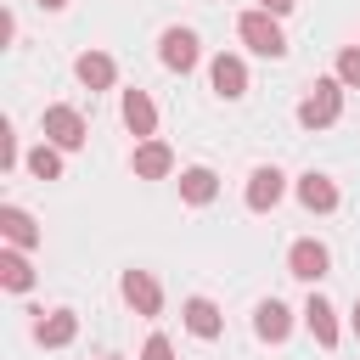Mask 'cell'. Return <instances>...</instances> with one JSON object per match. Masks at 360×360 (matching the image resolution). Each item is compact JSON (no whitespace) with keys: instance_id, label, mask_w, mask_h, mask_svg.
Segmentation results:
<instances>
[{"instance_id":"23","label":"cell","mask_w":360,"mask_h":360,"mask_svg":"<svg viewBox=\"0 0 360 360\" xmlns=\"http://www.w3.org/2000/svg\"><path fill=\"white\" fill-rule=\"evenodd\" d=\"M0 169H17V135H11V124H0Z\"/></svg>"},{"instance_id":"13","label":"cell","mask_w":360,"mask_h":360,"mask_svg":"<svg viewBox=\"0 0 360 360\" xmlns=\"http://www.w3.org/2000/svg\"><path fill=\"white\" fill-rule=\"evenodd\" d=\"M180 315H186V332H191V338H202V343H214V338L225 332V315H219V304H214V298H186V309H180Z\"/></svg>"},{"instance_id":"1","label":"cell","mask_w":360,"mask_h":360,"mask_svg":"<svg viewBox=\"0 0 360 360\" xmlns=\"http://www.w3.org/2000/svg\"><path fill=\"white\" fill-rule=\"evenodd\" d=\"M343 118V79L332 73V79H315L309 84V96L298 101V124L304 129H326V124H338Z\"/></svg>"},{"instance_id":"21","label":"cell","mask_w":360,"mask_h":360,"mask_svg":"<svg viewBox=\"0 0 360 360\" xmlns=\"http://www.w3.org/2000/svg\"><path fill=\"white\" fill-rule=\"evenodd\" d=\"M338 79H343V90H360V45L338 51Z\"/></svg>"},{"instance_id":"16","label":"cell","mask_w":360,"mask_h":360,"mask_svg":"<svg viewBox=\"0 0 360 360\" xmlns=\"http://www.w3.org/2000/svg\"><path fill=\"white\" fill-rule=\"evenodd\" d=\"M253 332H259L264 343H287V332H292V309H287L281 298H264V304L253 309Z\"/></svg>"},{"instance_id":"11","label":"cell","mask_w":360,"mask_h":360,"mask_svg":"<svg viewBox=\"0 0 360 360\" xmlns=\"http://www.w3.org/2000/svg\"><path fill=\"white\" fill-rule=\"evenodd\" d=\"M73 73H79L84 90H112V84H118V62H112L107 51H79Z\"/></svg>"},{"instance_id":"5","label":"cell","mask_w":360,"mask_h":360,"mask_svg":"<svg viewBox=\"0 0 360 360\" xmlns=\"http://www.w3.org/2000/svg\"><path fill=\"white\" fill-rule=\"evenodd\" d=\"M332 270V253H326V242H315V236H298L292 248H287V276H298V281H321Z\"/></svg>"},{"instance_id":"22","label":"cell","mask_w":360,"mask_h":360,"mask_svg":"<svg viewBox=\"0 0 360 360\" xmlns=\"http://www.w3.org/2000/svg\"><path fill=\"white\" fill-rule=\"evenodd\" d=\"M141 360H174V343H169L163 332H152V338H146V349H141Z\"/></svg>"},{"instance_id":"6","label":"cell","mask_w":360,"mask_h":360,"mask_svg":"<svg viewBox=\"0 0 360 360\" xmlns=\"http://www.w3.org/2000/svg\"><path fill=\"white\" fill-rule=\"evenodd\" d=\"M281 197H287V174H281L276 163H259V169L248 174V208H253V214H270Z\"/></svg>"},{"instance_id":"17","label":"cell","mask_w":360,"mask_h":360,"mask_svg":"<svg viewBox=\"0 0 360 360\" xmlns=\"http://www.w3.org/2000/svg\"><path fill=\"white\" fill-rule=\"evenodd\" d=\"M34 338H39L45 349H68V343L79 338V315H73V309H51V315L34 321Z\"/></svg>"},{"instance_id":"8","label":"cell","mask_w":360,"mask_h":360,"mask_svg":"<svg viewBox=\"0 0 360 360\" xmlns=\"http://www.w3.org/2000/svg\"><path fill=\"white\" fill-rule=\"evenodd\" d=\"M118 292H124V304H129L135 315H158V309H163V287L152 281V270H124Z\"/></svg>"},{"instance_id":"25","label":"cell","mask_w":360,"mask_h":360,"mask_svg":"<svg viewBox=\"0 0 360 360\" xmlns=\"http://www.w3.org/2000/svg\"><path fill=\"white\" fill-rule=\"evenodd\" d=\"M39 6H45V11H62V6H68V0H39Z\"/></svg>"},{"instance_id":"4","label":"cell","mask_w":360,"mask_h":360,"mask_svg":"<svg viewBox=\"0 0 360 360\" xmlns=\"http://www.w3.org/2000/svg\"><path fill=\"white\" fill-rule=\"evenodd\" d=\"M158 56H163V68H169V73H191V68L202 62V39H197L191 28H163Z\"/></svg>"},{"instance_id":"10","label":"cell","mask_w":360,"mask_h":360,"mask_svg":"<svg viewBox=\"0 0 360 360\" xmlns=\"http://www.w3.org/2000/svg\"><path fill=\"white\" fill-rule=\"evenodd\" d=\"M304 326H309V338H315L321 349H338V338H343V326H338V309H332L321 292H309V304H304Z\"/></svg>"},{"instance_id":"24","label":"cell","mask_w":360,"mask_h":360,"mask_svg":"<svg viewBox=\"0 0 360 360\" xmlns=\"http://www.w3.org/2000/svg\"><path fill=\"white\" fill-rule=\"evenodd\" d=\"M298 0H259V11H270V17H287Z\"/></svg>"},{"instance_id":"14","label":"cell","mask_w":360,"mask_h":360,"mask_svg":"<svg viewBox=\"0 0 360 360\" xmlns=\"http://www.w3.org/2000/svg\"><path fill=\"white\" fill-rule=\"evenodd\" d=\"M129 169H135V180H163L169 169H174V152L152 135V141H141L135 146V158H129Z\"/></svg>"},{"instance_id":"9","label":"cell","mask_w":360,"mask_h":360,"mask_svg":"<svg viewBox=\"0 0 360 360\" xmlns=\"http://www.w3.org/2000/svg\"><path fill=\"white\" fill-rule=\"evenodd\" d=\"M118 112H124V129H129V135H141V141H152V135H158V107H152V96H146V90H124Z\"/></svg>"},{"instance_id":"20","label":"cell","mask_w":360,"mask_h":360,"mask_svg":"<svg viewBox=\"0 0 360 360\" xmlns=\"http://www.w3.org/2000/svg\"><path fill=\"white\" fill-rule=\"evenodd\" d=\"M28 169H34L39 180H62V146H51V141H39V146L28 152Z\"/></svg>"},{"instance_id":"7","label":"cell","mask_w":360,"mask_h":360,"mask_svg":"<svg viewBox=\"0 0 360 360\" xmlns=\"http://www.w3.org/2000/svg\"><path fill=\"white\" fill-rule=\"evenodd\" d=\"M208 84H214V96H225V101L248 96V62L231 56V51H219V56L208 62Z\"/></svg>"},{"instance_id":"26","label":"cell","mask_w":360,"mask_h":360,"mask_svg":"<svg viewBox=\"0 0 360 360\" xmlns=\"http://www.w3.org/2000/svg\"><path fill=\"white\" fill-rule=\"evenodd\" d=\"M349 321H354V338H360V304H354V315H349Z\"/></svg>"},{"instance_id":"18","label":"cell","mask_w":360,"mask_h":360,"mask_svg":"<svg viewBox=\"0 0 360 360\" xmlns=\"http://www.w3.org/2000/svg\"><path fill=\"white\" fill-rule=\"evenodd\" d=\"M0 236H6L11 248H39V225H34V214L17 208V202L0 208Z\"/></svg>"},{"instance_id":"15","label":"cell","mask_w":360,"mask_h":360,"mask_svg":"<svg viewBox=\"0 0 360 360\" xmlns=\"http://www.w3.org/2000/svg\"><path fill=\"white\" fill-rule=\"evenodd\" d=\"M180 197H186L191 208H208V202L219 197V174H214L208 163H191V169H180Z\"/></svg>"},{"instance_id":"19","label":"cell","mask_w":360,"mask_h":360,"mask_svg":"<svg viewBox=\"0 0 360 360\" xmlns=\"http://www.w3.org/2000/svg\"><path fill=\"white\" fill-rule=\"evenodd\" d=\"M0 287L6 292H28L34 287V264H28V248H0Z\"/></svg>"},{"instance_id":"2","label":"cell","mask_w":360,"mask_h":360,"mask_svg":"<svg viewBox=\"0 0 360 360\" xmlns=\"http://www.w3.org/2000/svg\"><path fill=\"white\" fill-rule=\"evenodd\" d=\"M236 34H242V45L248 51H259V56H287V34H281V17H270V11H242L236 17Z\"/></svg>"},{"instance_id":"3","label":"cell","mask_w":360,"mask_h":360,"mask_svg":"<svg viewBox=\"0 0 360 360\" xmlns=\"http://www.w3.org/2000/svg\"><path fill=\"white\" fill-rule=\"evenodd\" d=\"M39 129H45V141H51V146H62V152H79V146L90 141L84 112H79V107H62V101H56V107H45V124H39Z\"/></svg>"},{"instance_id":"12","label":"cell","mask_w":360,"mask_h":360,"mask_svg":"<svg viewBox=\"0 0 360 360\" xmlns=\"http://www.w3.org/2000/svg\"><path fill=\"white\" fill-rule=\"evenodd\" d=\"M292 191H298V202H304L309 214H332V208H338V180H332V174H315V169H309V174H298Z\"/></svg>"}]
</instances>
